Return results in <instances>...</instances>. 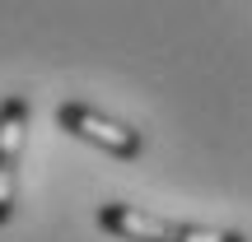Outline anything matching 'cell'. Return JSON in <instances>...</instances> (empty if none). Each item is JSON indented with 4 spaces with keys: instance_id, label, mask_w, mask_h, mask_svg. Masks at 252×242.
<instances>
[{
    "instance_id": "277c9868",
    "label": "cell",
    "mask_w": 252,
    "mask_h": 242,
    "mask_svg": "<svg viewBox=\"0 0 252 242\" xmlns=\"http://www.w3.org/2000/svg\"><path fill=\"white\" fill-rule=\"evenodd\" d=\"M173 242H248L234 228H206V224H178L173 219Z\"/></svg>"
},
{
    "instance_id": "3957f363",
    "label": "cell",
    "mask_w": 252,
    "mask_h": 242,
    "mask_svg": "<svg viewBox=\"0 0 252 242\" xmlns=\"http://www.w3.org/2000/svg\"><path fill=\"white\" fill-rule=\"evenodd\" d=\"M98 228L122 242H173V219L145 215L135 205H98Z\"/></svg>"
},
{
    "instance_id": "7a4b0ae2",
    "label": "cell",
    "mask_w": 252,
    "mask_h": 242,
    "mask_svg": "<svg viewBox=\"0 0 252 242\" xmlns=\"http://www.w3.org/2000/svg\"><path fill=\"white\" fill-rule=\"evenodd\" d=\"M28 108L24 93L0 98V224L14 215V191H19V159H24V135H28Z\"/></svg>"
},
{
    "instance_id": "6da1fadb",
    "label": "cell",
    "mask_w": 252,
    "mask_h": 242,
    "mask_svg": "<svg viewBox=\"0 0 252 242\" xmlns=\"http://www.w3.org/2000/svg\"><path fill=\"white\" fill-rule=\"evenodd\" d=\"M56 126L70 131L75 140H84V144H94V149L122 159V163H131V159H140V154H145L140 131H131V126L103 117V112L84 108V103H61V108H56Z\"/></svg>"
}]
</instances>
